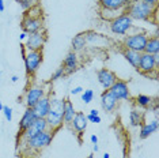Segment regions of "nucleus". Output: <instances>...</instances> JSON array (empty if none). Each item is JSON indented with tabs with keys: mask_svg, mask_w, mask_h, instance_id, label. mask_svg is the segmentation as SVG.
<instances>
[{
	"mask_svg": "<svg viewBox=\"0 0 159 158\" xmlns=\"http://www.w3.org/2000/svg\"><path fill=\"white\" fill-rule=\"evenodd\" d=\"M83 90H84V89L82 87V86H76V87H74L71 90V94L72 95H78V94H82L83 93Z\"/></svg>",
	"mask_w": 159,
	"mask_h": 158,
	"instance_id": "34",
	"label": "nucleus"
},
{
	"mask_svg": "<svg viewBox=\"0 0 159 158\" xmlns=\"http://www.w3.org/2000/svg\"><path fill=\"white\" fill-rule=\"evenodd\" d=\"M140 2L147 3V4H150V6H158V0H140Z\"/></svg>",
	"mask_w": 159,
	"mask_h": 158,
	"instance_id": "36",
	"label": "nucleus"
},
{
	"mask_svg": "<svg viewBox=\"0 0 159 158\" xmlns=\"http://www.w3.org/2000/svg\"><path fill=\"white\" fill-rule=\"evenodd\" d=\"M42 60H44V55H42V52L27 51L26 57L23 59L26 74L30 75V77H34L35 72H37V71L39 70V67H41Z\"/></svg>",
	"mask_w": 159,
	"mask_h": 158,
	"instance_id": "7",
	"label": "nucleus"
},
{
	"mask_svg": "<svg viewBox=\"0 0 159 158\" xmlns=\"http://www.w3.org/2000/svg\"><path fill=\"white\" fill-rule=\"evenodd\" d=\"M18 81H19V77H18V75H12V77H11V82H12V83H16Z\"/></svg>",
	"mask_w": 159,
	"mask_h": 158,
	"instance_id": "41",
	"label": "nucleus"
},
{
	"mask_svg": "<svg viewBox=\"0 0 159 158\" xmlns=\"http://www.w3.org/2000/svg\"><path fill=\"white\" fill-rule=\"evenodd\" d=\"M16 3L22 7L25 11H27V10H30V8H33V7L38 6L39 0H16Z\"/></svg>",
	"mask_w": 159,
	"mask_h": 158,
	"instance_id": "29",
	"label": "nucleus"
},
{
	"mask_svg": "<svg viewBox=\"0 0 159 158\" xmlns=\"http://www.w3.org/2000/svg\"><path fill=\"white\" fill-rule=\"evenodd\" d=\"M87 158H94V156H93V154H90V156H89Z\"/></svg>",
	"mask_w": 159,
	"mask_h": 158,
	"instance_id": "47",
	"label": "nucleus"
},
{
	"mask_svg": "<svg viewBox=\"0 0 159 158\" xmlns=\"http://www.w3.org/2000/svg\"><path fill=\"white\" fill-rule=\"evenodd\" d=\"M27 33H25V31H22V33H20L19 34V40H20V41H26V38H27Z\"/></svg>",
	"mask_w": 159,
	"mask_h": 158,
	"instance_id": "38",
	"label": "nucleus"
},
{
	"mask_svg": "<svg viewBox=\"0 0 159 158\" xmlns=\"http://www.w3.org/2000/svg\"><path fill=\"white\" fill-rule=\"evenodd\" d=\"M129 123L132 127H140L144 123V113L140 109H132L129 113Z\"/></svg>",
	"mask_w": 159,
	"mask_h": 158,
	"instance_id": "26",
	"label": "nucleus"
},
{
	"mask_svg": "<svg viewBox=\"0 0 159 158\" xmlns=\"http://www.w3.org/2000/svg\"><path fill=\"white\" fill-rule=\"evenodd\" d=\"M109 91L113 94V97L117 101H129L131 100V90H129L128 82L124 81V79H117L111 85Z\"/></svg>",
	"mask_w": 159,
	"mask_h": 158,
	"instance_id": "9",
	"label": "nucleus"
},
{
	"mask_svg": "<svg viewBox=\"0 0 159 158\" xmlns=\"http://www.w3.org/2000/svg\"><path fill=\"white\" fill-rule=\"evenodd\" d=\"M20 27H22V30L27 34L38 33V31L44 30V19H42V16L23 15L22 21H20Z\"/></svg>",
	"mask_w": 159,
	"mask_h": 158,
	"instance_id": "8",
	"label": "nucleus"
},
{
	"mask_svg": "<svg viewBox=\"0 0 159 158\" xmlns=\"http://www.w3.org/2000/svg\"><path fill=\"white\" fill-rule=\"evenodd\" d=\"M45 42H46V33L45 30H42V31H38V33L29 34L26 41H25V46H26L27 51L42 52Z\"/></svg>",
	"mask_w": 159,
	"mask_h": 158,
	"instance_id": "10",
	"label": "nucleus"
},
{
	"mask_svg": "<svg viewBox=\"0 0 159 158\" xmlns=\"http://www.w3.org/2000/svg\"><path fill=\"white\" fill-rule=\"evenodd\" d=\"M2 112H3V114H4V118L10 123V121L12 120V108L4 105V106H3V110H2Z\"/></svg>",
	"mask_w": 159,
	"mask_h": 158,
	"instance_id": "32",
	"label": "nucleus"
},
{
	"mask_svg": "<svg viewBox=\"0 0 159 158\" xmlns=\"http://www.w3.org/2000/svg\"><path fill=\"white\" fill-rule=\"evenodd\" d=\"M133 29H135V26H133L132 18L125 11L109 22V30L111 31V34L118 35V37H125L126 34L131 33Z\"/></svg>",
	"mask_w": 159,
	"mask_h": 158,
	"instance_id": "3",
	"label": "nucleus"
},
{
	"mask_svg": "<svg viewBox=\"0 0 159 158\" xmlns=\"http://www.w3.org/2000/svg\"><path fill=\"white\" fill-rule=\"evenodd\" d=\"M46 130H49V125H48V123H46L45 118H35L34 123L31 124L22 135H20L19 141L20 139L26 141V139L31 138V136H34V135H37V134H39V132H42V131H46ZM19 141H18V143H19Z\"/></svg>",
	"mask_w": 159,
	"mask_h": 158,
	"instance_id": "12",
	"label": "nucleus"
},
{
	"mask_svg": "<svg viewBox=\"0 0 159 158\" xmlns=\"http://www.w3.org/2000/svg\"><path fill=\"white\" fill-rule=\"evenodd\" d=\"M44 95H45V89L42 87V86H38V85L29 86L27 90L25 91V95H23L26 108H33Z\"/></svg>",
	"mask_w": 159,
	"mask_h": 158,
	"instance_id": "11",
	"label": "nucleus"
},
{
	"mask_svg": "<svg viewBox=\"0 0 159 158\" xmlns=\"http://www.w3.org/2000/svg\"><path fill=\"white\" fill-rule=\"evenodd\" d=\"M118 101L113 97V94L109 90H103L101 94V106L106 113H111L116 110Z\"/></svg>",
	"mask_w": 159,
	"mask_h": 158,
	"instance_id": "15",
	"label": "nucleus"
},
{
	"mask_svg": "<svg viewBox=\"0 0 159 158\" xmlns=\"http://www.w3.org/2000/svg\"><path fill=\"white\" fill-rule=\"evenodd\" d=\"M26 53H27L26 46H25V44H20V55H22L23 59H25V57H26Z\"/></svg>",
	"mask_w": 159,
	"mask_h": 158,
	"instance_id": "35",
	"label": "nucleus"
},
{
	"mask_svg": "<svg viewBox=\"0 0 159 158\" xmlns=\"http://www.w3.org/2000/svg\"><path fill=\"white\" fill-rule=\"evenodd\" d=\"M84 38H86V42H87V44H95L98 46H101L103 42L107 41L106 37H103L102 34L97 33V31H94V30L86 31V33H84Z\"/></svg>",
	"mask_w": 159,
	"mask_h": 158,
	"instance_id": "22",
	"label": "nucleus"
},
{
	"mask_svg": "<svg viewBox=\"0 0 159 158\" xmlns=\"http://www.w3.org/2000/svg\"><path fill=\"white\" fill-rule=\"evenodd\" d=\"M148 37H150V35H148L147 33H144V31L129 33V34L125 35L124 40H122V45H124V48H126V49H131V51L143 53L144 48H146Z\"/></svg>",
	"mask_w": 159,
	"mask_h": 158,
	"instance_id": "5",
	"label": "nucleus"
},
{
	"mask_svg": "<svg viewBox=\"0 0 159 158\" xmlns=\"http://www.w3.org/2000/svg\"><path fill=\"white\" fill-rule=\"evenodd\" d=\"M87 124H89V121H87V117H86L84 112H76V114L74 116L70 125L76 134L82 135L86 131V128H87Z\"/></svg>",
	"mask_w": 159,
	"mask_h": 158,
	"instance_id": "17",
	"label": "nucleus"
},
{
	"mask_svg": "<svg viewBox=\"0 0 159 158\" xmlns=\"http://www.w3.org/2000/svg\"><path fill=\"white\" fill-rule=\"evenodd\" d=\"M152 102H154L152 97L146 95V94H139L135 98V104L140 109H148V108L152 106Z\"/></svg>",
	"mask_w": 159,
	"mask_h": 158,
	"instance_id": "28",
	"label": "nucleus"
},
{
	"mask_svg": "<svg viewBox=\"0 0 159 158\" xmlns=\"http://www.w3.org/2000/svg\"><path fill=\"white\" fill-rule=\"evenodd\" d=\"M53 136H55V132L50 131V130H46V131H42L37 135L31 136V138L26 139V141H25V145H26V147L30 150V151L38 153L52 143Z\"/></svg>",
	"mask_w": 159,
	"mask_h": 158,
	"instance_id": "4",
	"label": "nucleus"
},
{
	"mask_svg": "<svg viewBox=\"0 0 159 158\" xmlns=\"http://www.w3.org/2000/svg\"><path fill=\"white\" fill-rule=\"evenodd\" d=\"M158 131V120H152L150 123H143L140 125V132H139V138L140 139H147L150 138L152 134Z\"/></svg>",
	"mask_w": 159,
	"mask_h": 158,
	"instance_id": "19",
	"label": "nucleus"
},
{
	"mask_svg": "<svg viewBox=\"0 0 159 158\" xmlns=\"http://www.w3.org/2000/svg\"><path fill=\"white\" fill-rule=\"evenodd\" d=\"M90 141H91L93 145H97V143H98V136H97V135H91V136H90Z\"/></svg>",
	"mask_w": 159,
	"mask_h": 158,
	"instance_id": "37",
	"label": "nucleus"
},
{
	"mask_svg": "<svg viewBox=\"0 0 159 158\" xmlns=\"http://www.w3.org/2000/svg\"><path fill=\"white\" fill-rule=\"evenodd\" d=\"M135 2H137V0H125V4L128 6V4H132V3H135Z\"/></svg>",
	"mask_w": 159,
	"mask_h": 158,
	"instance_id": "43",
	"label": "nucleus"
},
{
	"mask_svg": "<svg viewBox=\"0 0 159 158\" xmlns=\"http://www.w3.org/2000/svg\"><path fill=\"white\" fill-rule=\"evenodd\" d=\"M35 118H37V117H35L33 109H31V108H26V110L23 112L22 117H20V120H19V125H18V127H19V131H18V135H16V142L19 141L20 135H22L23 132L34 123Z\"/></svg>",
	"mask_w": 159,
	"mask_h": 158,
	"instance_id": "14",
	"label": "nucleus"
},
{
	"mask_svg": "<svg viewBox=\"0 0 159 158\" xmlns=\"http://www.w3.org/2000/svg\"><path fill=\"white\" fill-rule=\"evenodd\" d=\"M2 77H3V72L0 71V82H2Z\"/></svg>",
	"mask_w": 159,
	"mask_h": 158,
	"instance_id": "46",
	"label": "nucleus"
},
{
	"mask_svg": "<svg viewBox=\"0 0 159 158\" xmlns=\"http://www.w3.org/2000/svg\"><path fill=\"white\" fill-rule=\"evenodd\" d=\"M93 150H94V151H99V146H98V143H97V145H93Z\"/></svg>",
	"mask_w": 159,
	"mask_h": 158,
	"instance_id": "42",
	"label": "nucleus"
},
{
	"mask_svg": "<svg viewBox=\"0 0 159 158\" xmlns=\"http://www.w3.org/2000/svg\"><path fill=\"white\" fill-rule=\"evenodd\" d=\"M99 8L107 10H124L125 8V0H98Z\"/></svg>",
	"mask_w": 159,
	"mask_h": 158,
	"instance_id": "20",
	"label": "nucleus"
},
{
	"mask_svg": "<svg viewBox=\"0 0 159 158\" xmlns=\"http://www.w3.org/2000/svg\"><path fill=\"white\" fill-rule=\"evenodd\" d=\"M78 67H79V56H78V53L74 52V51L68 52L66 59H64V62H63V68L66 70V74L67 75L74 74L75 71L78 70Z\"/></svg>",
	"mask_w": 159,
	"mask_h": 158,
	"instance_id": "16",
	"label": "nucleus"
},
{
	"mask_svg": "<svg viewBox=\"0 0 159 158\" xmlns=\"http://www.w3.org/2000/svg\"><path fill=\"white\" fill-rule=\"evenodd\" d=\"M49 101H50V108L45 120L49 125V130L56 132L64 124L63 116H64V104H66V100L64 98L61 100V98H57L56 95H52L49 97Z\"/></svg>",
	"mask_w": 159,
	"mask_h": 158,
	"instance_id": "1",
	"label": "nucleus"
},
{
	"mask_svg": "<svg viewBox=\"0 0 159 158\" xmlns=\"http://www.w3.org/2000/svg\"><path fill=\"white\" fill-rule=\"evenodd\" d=\"M4 8H6V6H4V0H0V12L4 11Z\"/></svg>",
	"mask_w": 159,
	"mask_h": 158,
	"instance_id": "40",
	"label": "nucleus"
},
{
	"mask_svg": "<svg viewBox=\"0 0 159 158\" xmlns=\"http://www.w3.org/2000/svg\"><path fill=\"white\" fill-rule=\"evenodd\" d=\"M102 158H110V154L109 153H105L103 156H102Z\"/></svg>",
	"mask_w": 159,
	"mask_h": 158,
	"instance_id": "44",
	"label": "nucleus"
},
{
	"mask_svg": "<svg viewBox=\"0 0 159 158\" xmlns=\"http://www.w3.org/2000/svg\"><path fill=\"white\" fill-rule=\"evenodd\" d=\"M66 70L63 68V66H61L60 68H57V70L55 71V72L52 74V77H50V81L52 82H56V81H60V79H63L64 77H66Z\"/></svg>",
	"mask_w": 159,
	"mask_h": 158,
	"instance_id": "30",
	"label": "nucleus"
},
{
	"mask_svg": "<svg viewBox=\"0 0 159 158\" xmlns=\"http://www.w3.org/2000/svg\"><path fill=\"white\" fill-rule=\"evenodd\" d=\"M89 114H91V116H98L99 112H98V110H97V109H91V110H90V112H89Z\"/></svg>",
	"mask_w": 159,
	"mask_h": 158,
	"instance_id": "39",
	"label": "nucleus"
},
{
	"mask_svg": "<svg viewBox=\"0 0 159 158\" xmlns=\"http://www.w3.org/2000/svg\"><path fill=\"white\" fill-rule=\"evenodd\" d=\"M122 56L125 57V60L128 62L133 68H136L137 70V67H139V62H140V56H142V53H139V52H135V51H131V49H126L124 48L122 49Z\"/></svg>",
	"mask_w": 159,
	"mask_h": 158,
	"instance_id": "21",
	"label": "nucleus"
},
{
	"mask_svg": "<svg viewBox=\"0 0 159 158\" xmlns=\"http://www.w3.org/2000/svg\"><path fill=\"white\" fill-rule=\"evenodd\" d=\"M72 51L74 52H80L83 49L87 46V42H86V38H84V33H80V34H76L74 38H72Z\"/></svg>",
	"mask_w": 159,
	"mask_h": 158,
	"instance_id": "27",
	"label": "nucleus"
},
{
	"mask_svg": "<svg viewBox=\"0 0 159 158\" xmlns=\"http://www.w3.org/2000/svg\"><path fill=\"white\" fill-rule=\"evenodd\" d=\"M49 108H50L49 95L45 94L33 108H31V109H33V112H34L37 118H45L46 114H48V112H49Z\"/></svg>",
	"mask_w": 159,
	"mask_h": 158,
	"instance_id": "18",
	"label": "nucleus"
},
{
	"mask_svg": "<svg viewBox=\"0 0 159 158\" xmlns=\"http://www.w3.org/2000/svg\"><path fill=\"white\" fill-rule=\"evenodd\" d=\"M76 114V110H75V106L72 101L70 100H66V104H64V116H63V123L66 125H70L74 116Z\"/></svg>",
	"mask_w": 159,
	"mask_h": 158,
	"instance_id": "23",
	"label": "nucleus"
},
{
	"mask_svg": "<svg viewBox=\"0 0 159 158\" xmlns=\"http://www.w3.org/2000/svg\"><path fill=\"white\" fill-rule=\"evenodd\" d=\"M125 11L124 10H107V8H99V18L103 21H106V22H110V21H113L114 18H117L120 14H122Z\"/></svg>",
	"mask_w": 159,
	"mask_h": 158,
	"instance_id": "25",
	"label": "nucleus"
},
{
	"mask_svg": "<svg viewBox=\"0 0 159 158\" xmlns=\"http://www.w3.org/2000/svg\"><path fill=\"white\" fill-rule=\"evenodd\" d=\"M97 79H98L99 85L103 87V90H109L111 87V85L117 81V75L109 68H101L97 71Z\"/></svg>",
	"mask_w": 159,
	"mask_h": 158,
	"instance_id": "13",
	"label": "nucleus"
},
{
	"mask_svg": "<svg viewBox=\"0 0 159 158\" xmlns=\"http://www.w3.org/2000/svg\"><path fill=\"white\" fill-rule=\"evenodd\" d=\"M158 67H159V53L158 55H148V53H142L140 56V62L137 71L142 72L146 77H157L158 72Z\"/></svg>",
	"mask_w": 159,
	"mask_h": 158,
	"instance_id": "6",
	"label": "nucleus"
},
{
	"mask_svg": "<svg viewBox=\"0 0 159 158\" xmlns=\"http://www.w3.org/2000/svg\"><path fill=\"white\" fill-rule=\"evenodd\" d=\"M94 100V91L91 89H87V90H83L82 93V101L84 104H90Z\"/></svg>",
	"mask_w": 159,
	"mask_h": 158,
	"instance_id": "31",
	"label": "nucleus"
},
{
	"mask_svg": "<svg viewBox=\"0 0 159 158\" xmlns=\"http://www.w3.org/2000/svg\"><path fill=\"white\" fill-rule=\"evenodd\" d=\"M25 158H31V157H25Z\"/></svg>",
	"mask_w": 159,
	"mask_h": 158,
	"instance_id": "48",
	"label": "nucleus"
},
{
	"mask_svg": "<svg viewBox=\"0 0 159 158\" xmlns=\"http://www.w3.org/2000/svg\"><path fill=\"white\" fill-rule=\"evenodd\" d=\"M3 106H4V105H3V102L0 101V112H2V110H3Z\"/></svg>",
	"mask_w": 159,
	"mask_h": 158,
	"instance_id": "45",
	"label": "nucleus"
},
{
	"mask_svg": "<svg viewBox=\"0 0 159 158\" xmlns=\"http://www.w3.org/2000/svg\"><path fill=\"white\" fill-rule=\"evenodd\" d=\"M144 53H148V55H158V53H159V40H158V35L148 37L146 48H144Z\"/></svg>",
	"mask_w": 159,
	"mask_h": 158,
	"instance_id": "24",
	"label": "nucleus"
},
{
	"mask_svg": "<svg viewBox=\"0 0 159 158\" xmlns=\"http://www.w3.org/2000/svg\"><path fill=\"white\" fill-rule=\"evenodd\" d=\"M86 117H87V121L89 123H94V124H98L101 123V116H91V114H86Z\"/></svg>",
	"mask_w": 159,
	"mask_h": 158,
	"instance_id": "33",
	"label": "nucleus"
},
{
	"mask_svg": "<svg viewBox=\"0 0 159 158\" xmlns=\"http://www.w3.org/2000/svg\"><path fill=\"white\" fill-rule=\"evenodd\" d=\"M125 12L132 18V21H151L152 16H157V6H150L140 0L125 6Z\"/></svg>",
	"mask_w": 159,
	"mask_h": 158,
	"instance_id": "2",
	"label": "nucleus"
}]
</instances>
